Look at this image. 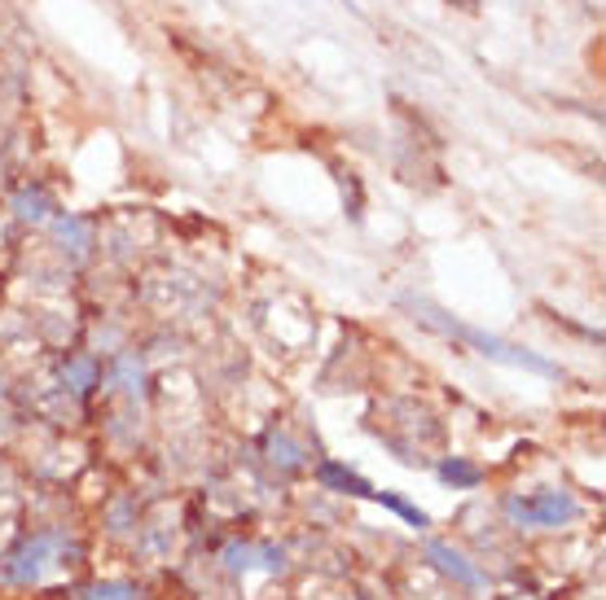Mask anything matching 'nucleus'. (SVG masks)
Segmentation results:
<instances>
[{"mask_svg": "<svg viewBox=\"0 0 606 600\" xmlns=\"http://www.w3.org/2000/svg\"><path fill=\"white\" fill-rule=\"evenodd\" d=\"M317 477H321L326 487H334V492H348V496H365V500L374 496V487L365 483L361 473H352V469H343V464H334V460H330V464H321V469H317Z\"/></svg>", "mask_w": 606, "mask_h": 600, "instance_id": "39448f33", "label": "nucleus"}, {"mask_svg": "<svg viewBox=\"0 0 606 600\" xmlns=\"http://www.w3.org/2000/svg\"><path fill=\"white\" fill-rule=\"evenodd\" d=\"M115 378L124 382V391H128V395H141V382H146V378H141V359H137V355H119Z\"/></svg>", "mask_w": 606, "mask_h": 600, "instance_id": "1a4fd4ad", "label": "nucleus"}, {"mask_svg": "<svg viewBox=\"0 0 606 600\" xmlns=\"http://www.w3.org/2000/svg\"><path fill=\"white\" fill-rule=\"evenodd\" d=\"M268 451H273V460H281L286 469H299V464H303V451H299L286 434H273V438H268Z\"/></svg>", "mask_w": 606, "mask_h": 600, "instance_id": "9b49d317", "label": "nucleus"}, {"mask_svg": "<svg viewBox=\"0 0 606 600\" xmlns=\"http://www.w3.org/2000/svg\"><path fill=\"white\" fill-rule=\"evenodd\" d=\"M14 210H18V219H31V224H45V219H53L49 210H53V202L40 193V189H27V193H18L14 197Z\"/></svg>", "mask_w": 606, "mask_h": 600, "instance_id": "0eeeda50", "label": "nucleus"}, {"mask_svg": "<svg viewBox=\"0 0 606 600\" xmlns=\"http://www.w3.org/2000/svg\"><path fill=\"white\" fill-rule=\"evenodd\" d=\"M84 600H137V587L128 583H97L84 591Z\"/></svg>", "mask_w": 606, "mask_h": 600, "instance_id": "f8f14e48", "label": "nucleus"}, {"mask_svg": "<svg viewBox=\"0 0 606 600\" xmlns=\"http://www.w3.org/2000/svg\"><path fill=\"white\" fill-rule=\"evenodd\" d=\"M427 557H431V561H435L444 574H453L457 583H466V587H483V574H479V570H475V565L462 557V552H453L449 544L431 539V544H427Z\"/></svg>", "mask_w": 606, "mask_h": 600, "instance_id": "20e7f679", "label": "nucleus"}, {"mask_svg": "<svg viewBox=\"0 0 606 600\" xmlns=\"http://www.w3.org/2000/svg\"><path fill=\"white\" fill-rule=\"evenodd\" d=\"M505 513H510L519 526H567L580 518V505L567 492H545V496H510L505 500Z\"/></svg>", "mask_w": 606, "mask_h": 600, "instance_id": "f03ea898", "label": "nucleus"}, {"mask_svg": "<svg viewBox=\"0 0 606 600\" xmlns=\"http://www.w3.org/2000/svg\"><path fill=\"white\" fill-rule=\"evenodd\" d=\"M53 228H58L62 242H71V259L88 255V224L79 215H53Z\"/></svg>", "mask_w": 606, "mask_h": 600, "instance_id": "423d86ee", "label": "nucleus"}, {"mask_svg": "<svg viewBox=\"0 0 606 600\" xmlns=\"http://www.w3.org/2000/svg\"><path fill=\"white\" fill-rule=\"evenodd\" d=\"M440 477H444V483H453V487H466V492H470V487H479L483 473H479L475 464H466V460H444V464H440Z\"/></svg>", "mask_w": 606, "mask_h": 600, "instance_id": "6e6552de", "label": "nucleus"}, {"mask_svg": "<svg viewBox=\"0 0 606 600\" xmlns=\"http://www.w3.org/2000/svg\"><path fill=\"white\" fill-rule=\"evenodd\" d=\"M409 311H422V320H427V324H435V329H444V333H453V337L470 342V346H475L479 355H488V359H501V365H515V369H528V373H541V378H558V365L541 359L536 350H523V346L505 342V337L479 333V329H470V324L453 320L449 311H440V307H431V303H414V298H409Z\"/></svg>", "mask_w": 606, "mask_h": 600, "instance_id": "f257e3e1", "label": "nucleus"}, {"mask_svg": "<svg viewBox=\"0 0 606 600\" xmlns=\"http://www.w3.org/2000/svg\"><path fill=\"white\" fill-rule=\"evenodd\" d=\"M62 378H66V386H71V391H88V386H92V378H97V369H92V359H71Z\"/></svg>", "mask_w": 606, "mask_h": 600, "instance_id": "9d476101", "label": "nucleus"}, {"mask_svg": "<svg viewBox=\"0 0 606 600\" xmlns=\"http://www.w3.org/2000/svg\"><path fill=\"white\" fill-rule=\"evenodd\" d=\"M62 552V535L58 531H45V535H36L10 565H5V578L10 583H31V578H40V570L49 565V557H58Z\"/></svg>", "mask_w": 606, "mask_h": 600, "instance_id": "7ed1b4c3", "label": "nucleus"}]
</instances>
